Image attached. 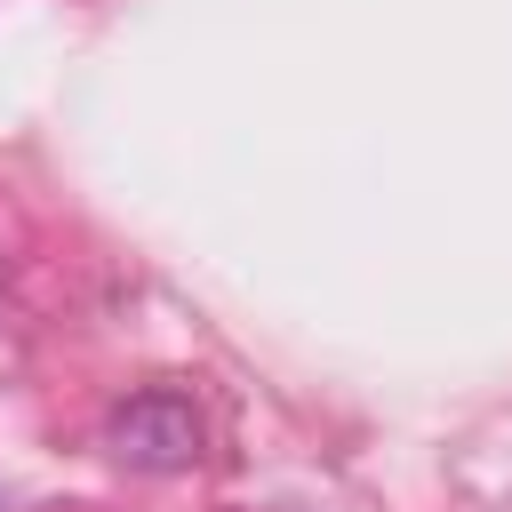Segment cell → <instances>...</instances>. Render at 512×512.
I'll list each match as a JSON object with an SVG mask.
<instances>
[{"label":"cell","mask_w":512,"mask_h":512,"mask_svg":"<svg viewBox=\"0 0 512 512\" xmlns=\"http://www.w3.org/2000/svg\"><path fill=\"white\" fill-rule=\"evenodd\" d=\"M104 448L128 464V472H184L200 456V408L168 384L152 392H128L112 416H104Z\"/></svg>","instance_id":"6da1fadb"}]
</instances>
